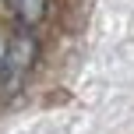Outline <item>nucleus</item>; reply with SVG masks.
<instances>
[{
    "label": "nucleus",
    "instance_id": "obj_3",
    "mask_svg": "<svg viewBox=\"0 0 134 134\" xmlns=\"http://www.w3.org/2000/svg\"><path fill=\"white\" fill-rule=\"evenodd\" d=\"M0 53H4V42H0Z\"/></svg>",
    "mask_w": 134,
    "mask_h": 134
},
{
    "label": "nucleus",
    "instance_id": "obj_1",
    "mask_svg": "<svg viewBox=\"0 0 134 134\" xmlns=\"http://www.w3.org/2000/svg\"><path fill=\"white\" fill-rule=\"evenodd\" d=\"M32 64H35V35L28 28H21V32H14V39L0 53V81H4V88H18Z\"/></svg>",
    "mask_w": 134,
    "mask_h": 134
},
{
    "label": "nucleus",
    "instance_id": "obj_2",
    "mask_svg": "<svg viewBox=\"0 0 134 134\" xmlns=\"http://www.w3.org/2000/svg\"><path fill=\"white\" fill-rule=\"evenodd\" d=\"M7 11L14 14V21H18L21 28H32L42 21V14H46V0H7Z\"/></svg>",
    "mask_w": 134,
    "mask_h": 134
}]
</instances>
